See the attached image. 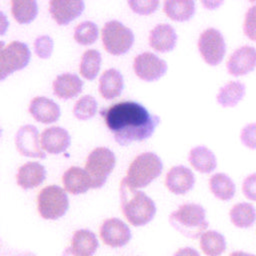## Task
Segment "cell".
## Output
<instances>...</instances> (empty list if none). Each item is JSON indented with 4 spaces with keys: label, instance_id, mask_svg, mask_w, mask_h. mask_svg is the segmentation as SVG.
<instances>
[{
    "label": "cell",
    "instance_id": "obj_1",
    "mask_svg": "<svg viewBox=\"0 0 256 256\" xmlns=\"http://www.w3.org/2000/svg\"><path fill=\"white\" fill-rule=\"evenodd\" d=\"M100 115L114 140L122 146L150 138L160 123L159 116L151 114L142 104L135 101L118 102L108 108H102Z\"/></svg>",
    "mask_w": 256,
    "mask_h": 256
},
{
    "label": "cell",
    "instance_id": "obj_2",
    "mask_svg": "<svg viewBox=\"0 0 256 256\" xmlns=\"http://www.w3.org/2000/svg\"><path fill=\"white\" fill-rule=\"evenodd\" d=\"M120 201L124 216L134 226H144L155 216L154 201L144 192L128 186L124 180L120 185Z\"/></svg>",
    "mask_w": 256,
    "mask_h": 256
},
{
    "label": "cell",
    "instance_id": "obj_3",
    "mask_svg": "<svg viewBox=\"0 0 256 256\" xmlns=\"http://www.w3.org/2000/svg\"><path fill=\"white\" fill-rule=\"evenodd\" d=\"M171 226L182 235L196 239L208 227L206 212L203 206L196 203H186L170 214Z\"/></svg>",
    "mask_w": 256,
    "mask_h": 256
},
{
    "label": "cell",
    "instance_id": "obj_4",
    "mask_svg": "<svg viewBox=\"0 0 256 256\" xmlns=\"http://www.w3.org/2000/svg\"><path fill=\"white\" fill-rule=\"evenodd\" d=\"M163 163L153 152L138 155L130 164L127 176L123 179L133 189L143 188L156 179L162 172Z\"/></svg>",
    "mask_w": 256,
    "mask_h": 256
},
{
    "label": "cell",
    "instance_id": "obj_5",
    "mask_svg": "<svg viewBox=\"0 0 256 256\" xmlns=\"http://www.w3.org/2000/svg\"><path fill=\"white\" fill-rule=\"evenodd\" d=\"M37 206L42 218L56 220L67 212L69 199L63 188L57 185H50L43 188L38 194Z\"/></svg>",
    "mask_w": 256,
    "mask_h": 256
},
{
    "label": "cell",
    "instance_id": "obj_6",
    "mask_svg": "<svg viewBox=\"0 0 256 256\" xmlns=\"http://www.w3.org/2000/svg\"><path fill=\"white\" fill-rule=\"evenodd\" d=\"M116 164L114 153L106 147H97L87 157L85 169L88 172L92 188H101Z\"/></svg>",
    "mask_w": 256,
    "mask_h": 256
},
{
    "label": "cell",
    "instance_id": "obj_7",
    "mask_svg": "<svg viewBox=\"0 0 256 256\" xmlns=\"http://www.w3.org/2000/svg\"><path fill=\"white\" fill-rule=\"evenodd\" d=\"M102 43L105 50L112 55L127 53L134 43L132 30L117 20L108 21L102 29Z\"/></svg>",
    "mask_w": 256,
    "mask_h": 256
},
{
    "label": "cell",
    "instance_id": "obj_8",
    "mask_svg": "<svg viewBox=\"0 0 256 256\" xmlns=\"http://www.w3.org/2000/svg\"><path fill=\"white\" fill-rule=\"evenodd\" d=\"M0 79L5 80L12 73L25 68L31 57V52L27 44L21 41H12L1 49Z\"/></svg>",
    "mask_w": 256,
    "mask_h": 256
},
{
    "label": "cell",
    "instance_id": "obj_9",
    "mask_svg": "<svg viewBox=\"0 0 256 256\" xmlns=\"http://www.w3.org/2000/svg\"><path fill=\"white\" fill-rule=\"evenodd\" d=\"M198 50L208 65H219L226 54V42L221 31L216 28L204 30L198 39Z\"/></svg>",
    "mask_w": 256,
    "mask_h": 256
},
{
    "label": "cell",
    "instance_id": "obj_10",
    "mask_svg": "<svg viewBox=\"0 0 256 256\" xmlns=\"http://www.w3.org/2000/svg\"><path fill=\"white\" fill-rule=\"evenodd\" d=\"M256 68V48L246 44L236 48L229 56L226 69L233 77H242L250 74Z\"/></svg>",
    "mask_w": 256,
    "mask_h": 256
},
{
    "label": "cell",
    "instance_id": "obj_11",
    "mask_svg": "<svg viewBox=\"0 0 256 256\" xmlns=\"http://www.w3.org/2000/svg\"><path fill=\"white\" fill-rule=\"evenodd\" d=\"M133 69L137 77L141 80L153 82L165 75L167 71V63L153 53L144 52L134 59Z\"/></svg>",
    "mask_w": 256,
    "mask_h": 256
},
{
    "label": "cell",
    "instance_id": "obj_12",
    "mask_svg": "<svg viewBox=\"0 0 256 256\" xmlns=\"http://www.w3.org/2000/svg\"><path fill=\"white\" fill-rule=\"evenodd\" d=\"M15 145L18 152L31 158H46L42 146L40 145L39 132L34 125H23L21 126L15 136Z\"/></svg>",
    "mask_w": 256,
    "mask_h": 256
},
{
    "label": "cell",
    "instance_id": "obj_13",
    "mask_svg": "<svg viewBox=\"0 0 256 256\" xmlns=\"http://www.w3.org/2000/svg\"><path fill=\"white\" fill-rule=\"evenodd\" d=\"M100 235L103 242L113 248L123 247L131 239L130 228L118 218L105 220L101 225Z\"/></svg>",
    "mask_w": 256,
    "mask_h": 256
},
{
    "label": "cell",
    "instance_id": "obj_14",
    "mask_svg": "<svg viewBox=\"0 0 256 256\" xmlns=\"http://www.w3.org/2000/svg\"><path fill=\"white\" fill-rule=\"evenodd\" d=\"M83 0H50L49 12L53 20L60 26L68 25L84 11Z\"/></svg>",
    "mask_w": 256,
    "mask_h": 256
},
{
    "label": "cell",
    "instance_id": "obj_15",
    "mask_svg": "<svg viewBox=\"0 0 256 256\" xmlns=\"http://www.w3.org/2000/svg\"><path fill=\"white\" fill-rule=\"evenodd\" d=\"M165 184L173 194L182 195L194 187L195 176L189 168L183 165L174 166L166 174Z\"/></svg>",
    "mask_w": 256,
    "mask_h": 256
},
{
    "label": "cell",
    "instance_id": "obj_16",
    "mask_svg": "<svg viewBox=\"0 0 256 256\" xmlns=\"http://www.w3.org/2000/svg\"><path fill=\"white\" fill-rule=\"evenodd\" d=\"M71 137L68 131L60 126H52L41 134V146L50 154H60L70 146Z\"/></svg>",
    "mask_w": 256,
    "mask_h": 256
},
{
    "label": "cell",
    "instance_id": "obj_17",
    "mask_svg": "<svg viewBox=\"0 0 256 256\" xmlns=\"http://www.w3.org/2000/svg\"><path fill=\"white\" fill-rule=\"evenodd\" d=\"M29 112L32 117L43 124H50L56 122L60 115V107L52 99L39 96L31 100Z\"/></svg>",
    "mask_w": 256,
    "mask_h": 256
},
{
    "label": "cell",
    "instance_id": "obj_18",
    "mask_svg": "<svg viewBox=\"0 0 256 256\" xmlns=\"http://www.w3.org/2000/svg\"><path fill=\"white\" fill-rule=\"evenodd\" d=\"M177 43V34L174 28L168 24L155 26L149 34L150 46L161 53L172 51Z\"/></svg>",
    "mask_w": 256,
    "mask_h": 256
},
{
    "label": "cell",
    "instance_id": "obj_19",
    "mask_svg": "<svg viewBox=\"0 0 256 256\" xmlns=\"http://www.w3.org/2000/svg\"><path fill=\"white\" fill-rule=\"evenodd\" d=\"M62 181L67 192L78 195L86 193L92 188L91 178L86 169L78 166L70 167L62 176Z\"/></svg>",
    "mask_w": 256,
    "mask_h": 256
},
{
    "label": "cell",
    "instance_id": "obj_20",
    "mask_svg": "<svg viewBox=\"0 0 256 256\" xmlns=\"http://www.w3.org/2000/svg\"><path fill=\"white\" fill-rule=\"evenodd\" d=\"M83 87V81L73 73H63L56 77L53 82L54 94L63 100L72 99L78 96Z\"/></svg>",
    "mask_w": 256,
    "mask_h": 256
},
{
    "label": "cell",
    "instance_id": "obj_21",
    "mask_svg": "<svg viewBox=\"0 0 256 256\" xmlns=\"http://www.w3.org/2000/svg\"><path fill=\"white\" fill-rule=\"evenodd\" d=\"M46 178L45 167L38 162H27L17 172L18 185L27 190L39 186Z\"/></svg>",
    "mask_w": 256,
    "mask_h": 256
},
{
    "label": "cell",
    "instance_id": "obj_22",
    "mask_svg": "<svg viewBox=\"0 0 256 256\" xmlns=\"http://www.w3.org/2000/svg\"><path fill=\"white\" fill-rule=\"evenodd\" d=\"M245 94L246 85L241 81L233 80L219 88L216 95V101L224 108L235 107L244 99Z\"/></svg>",
    "mask_w": 256,
    "mask_h": 256
},
{
    "label": "cell",
    "instance_id": "obj_23",
    "mask_svg": "<svg viewBox=\"0 0 256 256\" xmlns=\"http://www.w3.org/2000/svg\"><path fill=\"white\" fill-rule=\"evenodd\" d=\"M124 88V80L122 74L110 68L102 73L99 79V92L101 96L107 100L114 99L122 93Z\"/></svg>",
    "mask_w": 256,
    "mask_h": 256
},
{
    "label": "cell",
    "instance_id": "obj_24",
    "mask_svg": "<svg viewBox=\"0 0 256 256\" xmlns=\"http://www.w3.org/2000/svg\"><path fill=\"white\" fill-rule=\"evenodd\" d=\"M99 246L96 235L88 229L77 230L72 237V252L76 256H93Z\"/></svg>",
    "mask_w": 256,
    "mask_h": 256
},
{
    "label": "cell",
    "instance_id": "obj_25",
    "mask_svg": "<svg viewBox=\"0 0 256 256\" xmlns=\"http://www.w3.org/2000/svg\"><path fill=\"white\" fill-rule=\"evenodd\" d=\"M188 160L192 167L200 173H211L217 167L215 154L205 146H197L191 149Z\"/></svg>",
    "mask_w": 256,
    "mask_h": 256
},
{
    "label": "cell",
    "instance_id": "obj_26",
    "mask_svg": "<svg viewBox=\"0 0 256 256\" xmlns=\"http://www.w3.org/2000/svg\"><path fill=\"white\" fill-rule=\"evenodd\" d=\"M164 12L173 21H188L195 14V2L194 0H165Z\"/></svg>",
    "mask_w": 256,
    "mask_h": 256
},
{
    "label": "cell",
    "instance_id": "obj_27",
    "mask_svg": "<svg viewBox=\"0 0 256 256\" xmlns=\"http://www.w3.org/2000/svg\"><path fill=\"white\" fill-rule=\"evenodd\" d=\"M209 187L212 194L222 201L231 200L236 192L233 180L225 173H216L209 180Z\"/></svg>",
    "mask_w": 256,
    "mask_h": 256
},
{
    "label": "cell",
    "instance_id": "obj_28",
    "mask_svg": "<svg viewBox=\"0 0 256 256\" xmlns=\"http://www.w3.org/2000/svg\"><path fill=\"white\" fill-rule=\"evenodd\" d=\"M230 220L238 228H249L256 221V209L248 202L235 204L229 212Z\"/></svg>",
    "mask_w": 256,
    "mask_h": 256
},
{
    "label": "cell",
    "instance_id": "obj_29",
    "mask_svg": "<svg viewBox=\"0 0 256 256\" xmlns=\"http://www.w3.org/2000/svg\"><path fill=\"white\" fill-rule=\"evenodd\" d=\"M11 12L19 24H29L38 14L37 0H11Z\"/></svg>",
    "mask_w": 256,
    "mask_h": 256
},
{
    "label": "cell",
    "instance_id": "obj_30",
    "mask_svg": "<svg viewBox=\"0 0 256 256\" xmlns=\"http://www.w3.org/2000/svg\"><path fill=\"white\" fill-rule=\"evenodd\" d=\"M200 246L207 256H220L226 249V240L220 232L208 230L200 236Z\"/></svg>",
    "mask_w": 256,
    "mask_h": 256
},
{
    "label": "cell",
    "instance_id": "obj_31",
    "mask_svg": "<svg viewBox=\"0 0 256 256\" xmlns=\"http://www.w3.org/2000/svg\"><path fill=\"white\" fill-rule=\"evenodd\" d=\"M102 57L99 51L94 49H89L84 52L81 58L79 70L82 77L92 81L96 78L100 71Z\"/></svg>",
    "mask_w": 256,
    "mask_h": 256
},
{
    "label": "cell",
    "instance_id": "obj_32",
    "mask_svg": "<svg viewBox=\"0 0 256 256\" xmlns=\"http://www.w3.org/2000/svg\"><path fill=\"white\" fill-rule=\"evenodd\" d=\"M98 27L92 21L80 23L74 30V39L80 45H91L98 39Z\"/></svg>",
    "mask_w": 256,
    "mask_h": 256
},
{
    "label": "cell",
    "instance_id": "obj_33",
    "mask_svg": "<svg viewBox=\"0 0 256 256\" xmlns=\"http://www.w3.org/2000/svg\"><path fill=\"white\" fill-rule=\"evenodd\" d=\"M97 111V102L91 95H85L77 100L73 108L74 116L79 120L91 119Z\"/></svg>",
    "mask_w": 256,
    "mask_h": 256
},
{
    "label": "cell",
    "instance_id": "obj_34",
    "mask_svg": "<svg viewBox=\"0 0 256 256\" xmlns=\"http://www.w3.org/2000/svg\"><path fill=\"white\" fill-rule=\"evenodd\" d=\"M242 31L247 39L256 43V4H252L246 10L242 24Z\"/></svg>",
    "mask_w": 256,
    "mask_h": 256
},
{
    "label": "cell",
    "instance_id": "obj_35",
    "mask_svg": "<svg viewBox=\"0 0 256 256\" xmlns=\"http://www.w3.org/2000/svg\"><path fill=\"white\" fill-rule=\"evenodd\" d=\"M54 47L53 39L48 35L38 36L34 41V50L36 55L42 59H48L52 55Z\"/></svg>",
    "mask_w": 256,
    "mask_h": 256
},
{
    "label": "cell",
    "instance_id": "obj_36",
    "mask_svg": "<svg viewBox=\"0 0 256 256\" xmlns=\"http://www.w3.org/2000/svg\"><path fill=\"white\" fill-rule=\"evenodd\" d=\"M131 10L139 15H150L159 6V0H128Z\"/></svg>",
    "mask_w": 256,
    "mask_h": 256
},
{
    "label": "cell",
    "instance_id": "obj_37",
    "mask_svg": "<svg viewBox=\"0 0 256 256\" xmlns=\"http://www.w3.org/2000/svg\"><path fill=\"white\" fill-rule=\"evenodd\" d=\"M240 141L245 147L256 150V122L248 123L241 129Z\"/></svg>",
    "mask_w": 256,
    "mask_h": 256
},
{
    "label": "cell",
    "instance_id": "obj_38",
    "mask_svg": "<svg viewBox=\"0 0 256 256\" xmlns=\"http://www.w3.org/2000/svg\"><path fill=\"white\" fill-rule=\"evenodd\" d=\"M242 193L247 199L256 202V173L245 177L242 182Z\"/></svg>",
    "mask_w": 256,
    "mask_h": 256
},
{
    "label": "cell",
    "instance_id": "obj_39",
    "mask_svg": "<svg viewBox=\"0 0 256 256\" xmlns=\"http://www.w3.org/2000/svg\"><path fill=\"white\" fill-rule=\"evenodd\" d=\"M201 3L207 10H216L224 3V0H201Z\"/></svg>",
    "mask_w": 256,
    "mask_h": 256
},
{
    "label": "cell",
    "instance_id": "obj_40",
    "mask_svg": "<svg viewBox=\"0 0 256 256\" xmlns=\"http://www.w3.org/2000/svg\"><path fill=\"white\" fill-rule=\"evenodd\" d=\"M173 256H200V254L192 247H184L176 251Z\"/></svg>",
    "mask_w": 256,
    "mask_h": 256
},
{
    "label": "cell",
    "instance_id": "obj_41",
    "mask_svg": "<svg viewBox=\"0 0 256 256\" xmlns=\"http://www.w3.org/2000/svg\"><path fill=\"white\" fill-rule=\"evenodd\" d=\"M229 256H256V255L252 254V253L244 252V251H234V252L230 253Z\"/></svg>",
    "mask_w": 256,
    "mask_h": 256
},
{
    "label": "cell",
    "instance_id": "obj_42",
    "mask_svg": "<svg viewBox=\"0 0 256 256\" xmlns=\"http://www.w3.org/2000/svg\"><path fill=\"white\" fill-rule=\"evenodd\" d=\"M62 256H76L73 252H72V249L71 247H67L64 251H63V254Z\"/></svg>",
    "mask_w": 256,
    "mask_h": 256
},
{
    "label": "cell",
    "instance_id": "obj_43",
    "mask_svg": "<svg viewBox=\"0 0 256 256\" xmlns=\"http://www.w3.org/2000/svg\"><path fill=\"white\" fill-rule=\"evenodd\" d=\"M247 1L251 4H256V0H247Z\"/></svg>",
    "mask_w": 256,
    "mask_h": 256
},
{
    "label": "cell",
    "instance_id": "obj_44",
    "mask_svg": "<svg viewBox=\"0 0 256 256\" xmlns=\"http://www.w3.org/2000/svg\"><path fill=\"white\" fill-rule=\"evenodd\" d=\"M27 256H34V255H27Z\"/></svg>",
    "mask_w": 256,
    "mask_h": 256
}]
</instances>
